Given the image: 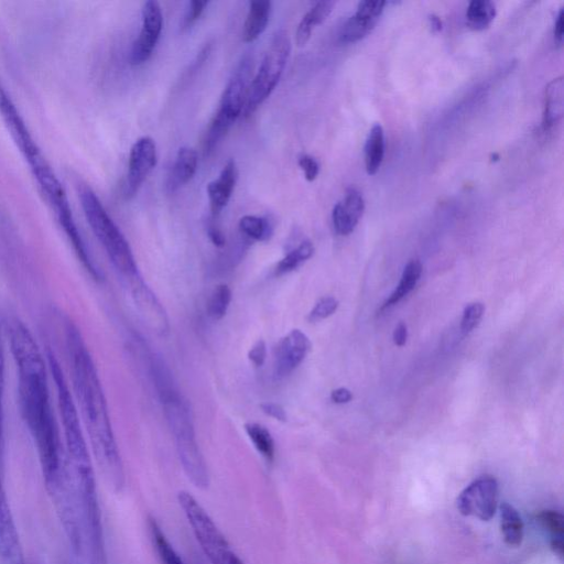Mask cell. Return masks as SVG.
<instances>
[{
  "label": "cell",
  "instance_id": "cell-42",
  "mask_svg": "<svg viewBox=\"0 0 564 564\" xmlns=\"http://www.w3.org/2000/svg\"><path fill=\"white\" fill-rule=\"evenodd\" d=\"M563 18H564V12H563V9H561L556 17V21L554 24V37L558 44H562V42H563Z\"/></svg>",
  "mask_w": 564,
  "mask_h": 564
},
{
  "label": "cell",
  "instance_id": "cell-38",
  "mask_svg": "<svg viewBox=\"0 0 564 564\" xmlns=\"http://www.w3.org/2000/svg\"><path fill=\"white\" fill-rule=\"evenodd\" d=\"M260 409L265 415H268L276 421L286 422V420H288V415H286L284 408L279 403L269 402V401L262 402L260 404Z\"/></svg>",
  "mask_w": 564,
  "mask_h": 564
},
{
  "label": "cell",
  "instance_id": "cell-37",
  "mask_svg": "<svg viewBox=\"0 0 564 564\" xmlns=\"http://www.w3.org/2000/svg\"><path fill=\"white\" fill-rule=\"evenodd\" d=\"M248 358L256 367H261L267 358V345L259 339L248 351Z\"/></svg>",
  "mask_w": 564,
  "mask_h": 564
},
{
  "label": "cell",
  "instance_id": "cell-8",
  "mask_svg": "<svg viewBox=\"0 0 564 564\" xmlns=\"http://www.w3.org/2000/svg\"><path fill=\"white\" fill-rule=\"evenodd\" d=\"M290 53L291 40L288 32L284 30L275 32L257 74L252 77L242 111L243 117L252 115L274 90L282 76Z\"/></svg>",
  "mask_w": 564,
  "mask_h": 564
},
{
  "label": "cell",
  "instance_id": "cell-44",
  "mask_svg": "<svg viewBox=\"0 0 564 564\" xmlns=\"http://www.w3.org/2000/svg\"><path fill=\"white\" fill-rule=\"evenodd\" d=\"M429 21L434 31L438 32L442 30V21L437 15L431 14Z\"/></svg>",
  "mask_w": 564,
  "mask_h": 564
},
{
  "label": "cell",
  "instance_id": "cell-21",
  "mask_svg": "<svg viewBox=\"0 0 564 564\" xmlns=\"http://www.w3.org/2000/svg\"><path fill=\"white\" fill-rule=\"evenodd\" d=\"M334 6V1H318L304 14L295 33L297 46H304L308 42L313 29L327 19Z\"/></svg>",
  "mask_w": 564,
  "mask_h": 564
},
{
  "label": "cell",
  "instance_id": "cell-35",
  "mask_svg": "<svg viewBox=\"0 0 564 564\" xmlns=\"http://www.w3.org/2000/svg\"><path fill=\"white\" fill-rule=\"evenodd\" d=\"M4 351L0 332V444L3 435Z\"/></svg>",
  "mask_w": 564,
  "mask_h": 564
},
{
  "label": "cell",
  "instance_id": "cell-1",
  "mask_svg": "<svg viewBox=\"0 0 564 564\" xmlns=\"http://www.w3.org/2000/svg\"><path fill=\"white\" fill-rule=\"evenodd\" d=\"M8 337L18 369L21 413L37 449L46 490L53 495L65 477L66 463L51 404L48 365L32 333L18 318L10 322Z\"/></svg>",
  "mask_w": 564,
  "mask_h": 564
},
{
  "label": "cell",
  "instance_id": "cell-5",
  "mask_svg": "<svg viewBox=\"0 0 564 564\" xmlns=\"http://www.w3.org/2000/svg\"><path fill=\"white\" fill-rule=\"evenodd\" d=\"M78 198L93 234L123 283L127 284L141 276L128 240L96 193L88 185L78 184Z\"/></svg>",
  "mask_w": 564,
  "mask_h": 564
},
{
  "label": "cell",
  "instance_id": "cell-9",
  "mask_svg": "<svg viewBox=\"0 0 564 564\" xmlns=\"http://www.w3.org/2000/svg\"><path fill=\"white\" fill-rule=\"evenodd\" d=\"M498 482L491 476H481L469 484L457 498V508L464 516L490 520L497 509Z\"/></svg>",
  "mask_w": 564,
  "mask_h": 564
},
{
  "label": "cell",
  "instance_id": "cell-39",
  "mask_svg": "<svg viewBox=\"0 0 564 564\" xmlns=\"http://www.w3.org/2000/svg\"><path fill=\"white\" fill-rule=\"evenodd\" d=\"M207 235L210 239V241L218 248H221L225 246L226 238L223 234V231L216 226L214 221H210L207 225Z\"/></svg>",
  "mask_w": 564,
  "mask_h": 564
},
{
  "label": "cell",
  "instance_id": "cell-18",
  "mask_svg": "<svg viewBox=\"0 0 564 564\" xmlns=\"http://www.w3.org/2000/svg\"><path fill=\"white\" fill-rule=\"evenodd\" d=\"M198 156L194 149L182 147L175 158L166 187L169 192H175L181 186L189 182L196 173Z\"/></svg>",
  "mask_w": 564,
  "mask_h": 564
},
{
  "label": "cell",
  "instance_id": "cell-28",
  "mask_svg": "<svg viewBox=\"0 0 564 564\" xmlns=\"http://www.w3.org/2000/svg\"><path fill=\"white\" fill-rule=\"evenodd\" d=\"M314 253V246L310 240L302 241L297 247L289 251L276 264L275 274L283 275L297 269Z\"/></svg>",
  "mask_w": 564,
  "mask_h": 564
},
{
  "label": "cell",
  "instance_id": "cell-12",
  "mask_svg": "<svg viewBox=\"0 0 564 564\" xmlns=\"http://www.w3.org/2000/svg\"><path fill=\"white\" fill-rule=\"evenodd\" d=\"M156 145L152 138L142 137L131 147L128 161V172L124 184V195L132 198L144 180L156 165Z\"/></svg>",
  "mask_w": 564,
  "mask_h": 564
},
{
  "label": "cell",
  "instance_id": "cell-2",
  "mask_svg": "<svg viewBox=\"0 0 564 564\" xmlns=\"http://www.w3.org/2000/svg\"><path fill=\"white\" fill-rule=\"evenodd\" d=\"M65 333L73 395L79 406L91 452L107 484L120 492L126 484L124 469L98 371L80 330L69 319Z\"/></svg>",
  "mask_w": 564,
  "mask_h": 564
},
{
  "label": "cell",
  "instance_id": "cell-7",
  "mask_svg": "<svg viewBox=\"0 0 564 564\" xmlns=\"http://www.w3.org/2000/svg\"><path fill=\"white\" fill-rule=\"evenodd\" d=\"M177 500L191 530L210 564H245L204 507L182 490Z\"/></svg>",
  "mask_w": 564,
  "mask_h": 564
},
{
  "label": "cell",
  "instance_id": "cell-13",
  "mask_svg": "<svg viewBox=\"0 0 564 564\" xmlns=\"http://www.w3.org/2000/svg\"><path fill=\"white\" fill-rule=\"evenodd\" d=\"M310 338L301 329H292L278 344L273 362V376L281 380L290 376L311 350Z\"/></svg>",
  "mask_w": 564,
  "mask_h": 564
},
{
  "label": "cell",
  "instance_id": "cell-34",
  "mask_svg": "<svg viewBox=\"0 0 564 564\" xmlns=\"http://www.w3.org/2000/svg\"><path fill=\"white\" fill-rule=\"evenodd\" d=\"M297 163L301 170L303 171L306 181L313 182L317 177L319 172V165L313 156L308 154H302L299 158Z\"/></svg>",
  "mask_w": 564,
  "mask_h": 564
},
{
  "label": "cell",
  "instance_id": "cell-25",
  "mask_svg": "<svg viewBox=\"0 0 564 564\" xmlns=\"http://www.w3.org/2000/svg\"><path fill=\"white\" fill-rule=\"evenodd\" d=\"M245 431L258 453L267 462H273L275 456V444L269 430L262 424L249 422L245 424Z\"/></svg>",
  "mask_w": 564,
  "mask_h": 564
},
{
  "label": "cell",
  "instance_id": "cell-31",
  "mask_svg": "<svg viewBox=\"0 0 564 564\" xmlns=\"http://www.w3.org/2000/svg\"><path fill=\"white\" fill-rule=\"evenodd\" d=\"M539 523L553 536H562L564 532V518L554 510H543L538 516Z\"/></svg>",
  "mask_w": 564,
  "mask_h": 564
},
{
  "label": "cell",
  "instance_id": "cell-15",
  "mask_svg": "<svg viewBox=\"0 0 564 564\" xmlns=\"http://www.w3.org/2000/svg\"><path fill=\"white\" fill-rule=\"evenodd\" d=\"M384 1H360L357 11L341 26L338 39L341 43H355L368 35L381 15Z\"/></svg>",
  "mask_w": 564,
  "mask_h": 564
},
{
  "label": "cell",
  "instance_id": "cell-14",
  "mask_svg": "<svg viewBox=\"0 0 564 564\" xmlns=\"http://www.w3.org/2000/svg\"><path fill=\"white\" fill-rule=\"evenodd\" d=\"M0 562L1 564H25L14 518L6 491L0 482Z\"/></svg>",
  "mask_w": 564,
  "mask_h": 564
},
{
  "label": "cell",
  "instance_id": "cell-24",
  "mask_svg": "<svg viewBox=\"0 0 564 564\" xmlns=\"http://www.w3.org/2000/svg\"><path fill=\"white\" fill-rule=\"evenodd\" d=\"M148 527L153 546L162 564H186L173 547L155 519L150 517Z\"/></svg>",
  "mask_w": 564,
  "mask_h": 564
},
{
  "label": "cell",
  "instance_id": "cell-41",
  "mask_svg": "<svg viewBox=\"0 0 564 564\" xmlns=\"http://www.w3.org/2000/svg\"><path fill=\"white\" fill-rule=\"evenodd\" d=\"M408 338L406 325L399 323L393 332V341L397 346H403Z\"/></svg>",
  "mask_w": 564,
  "mask_h": 564
},
{
  "label": "cell",
  "instance_id": "cell-36",
  "mask_svg": "<svg viewBox=\"0 0 564 564\" xmlns=\"http://www.w3.org/2000/svg\"><path fill=\"white\" fill-rule=\"evenodd\" d=\"M207 4V1H191L184 18V26L189 28L192 24H194L199 19Z\"/></svg>",
  "mask_w": 564,
  "mask_h": 564
},
{
  "label": "cell",
  "instance_id": "cell-4",
  "mask_svg": "<svg viewBox=\"0 0 564 564\" xmlns=\"http://www.w3.org/2000/svg\"><path fill=\"white\" fill-rule=\"evenodd\" d=\"M176 453L188 480L199 489L209 485V474L196 440L191 404L178 387L159 394Z\"/></svg>",
  "mask_w": 564,
  "mask_h": 564
},
{
  "label": "cell",
  "instance_id": "cell-3",
  "mask_svg": "<svg viewBox=\"0 0 564 564\" xmlns=\"http://www.w3.org/2000/svg\"><path fill=\"white\" fill-rule=\"evenodd\" d=\"M0 117L25 160L41 193L55 213L68 209L66 192L0 80Z\"/></svg>",
  "mask_w": 564,
  "mask_h": 564
},
{
  "label": "cell",
  "instance_id": "cell-6",
  "mask_svg": "<svg viewBox=\"0 0 564 564\" xmlns=\"http://www.w3.org/2000/svg\"><path fill=\"white\" fill-rule=\"evenodd\" d=\"M252 70L251 56H243L229 78L221 95L219 108L207 129L204 139L205 155L214 151L232 123L242 115L252 80Z\"/></svg>",
  "mask_w": 564,
  "mask_h": 564
},
{
  "label": "cell",
  "instance_id": "cell-10",
  "mask_svg": "<svg viewBox=\"0 0 564 564\" xmlns=\"http://www.w3.org/2000/svg\"><path fill=\"white\" fill-rule=\"evenodd\" d=\"M143 324L159 336H165L170 330L166 312L147 285L142 276L124 284Z\"/></svg>",
  "mask_w": 564,
  "mask_h": 564
},
{
  "label": "cell",
  "instance_id": "cell-30",
  "mask_svg": "<svg viewBox=\"0 0 564 564\" xmlns=\"http://www.w3.org/2000/svg\"><path fill=\"white\" fill-rule=\"evenodd\" d=\"M231 299L232 293L227 284L221 283L215 286L207 301L206 311L208 316L214 321L221 319L229 308Z\"/></svg>",
  "mask_w": 564,
  "mask_h": 564
},
{
  "label": "cell",
  "instance_id": "cell-32",
  "mask_svg": "<svg viewBox=\"0 0 564 564\" xmlns=\"http://www.w3.org/2000/svg\"><path fill=\"white\" fill-rule=\"evenodd\" d=\"M484 310V305L479 302L470 303L465 307L460 322V330L464 335L470 333L478 325Z\"/></svg>",
  "mask_w": 564,
  "mask_h": 564
},
{
  "label": "cell",
  "instance_id": "cell-22",
  "mask_svg": "<svg viewBox=\"0 0 564 564\" xmlns=\"http://www.w3.org/2000/svg\"><path fill=\"white\" fill-rule=\"evenodd\" d=\"M384 155V133L379 123L373 124L365 144V165L369 175L379 170Z\"/></svg>",
  "mask_w": 564,
  "mask_h": 564
},
{
  "label": "cell",
  "instance_id": "cell-16",
  "mask_svg": "<svg viewBox=\"0 0 564 564\" xmlns=\"http://www.w3.org/2000/svg\"><path fill=\"white\" fill-rule=\"evenodd\" d=\"M365 209L362 195L356 188H349L332 213L333 226L340 236H347L357 226Z\"/></svg>",
  "mask_w": 564,
  "mask_h": 564
},
{
  "label": "cell",
  "instance_id": "cell-33",
  "mask_svg": "<svg viewBox=\"0 0 564 564\" xmlns=\"http://www.w3.org/2000/svg\"><path fill=\"white\" fill-rule=\"evenodd\" d=\"M338 307V301L333 296H324L314 305L307 318L310 322H317L327 318Z\"/></svg>",
  "mask_w": 564,
  "mask_h": 564
},
{
  "label": "cell",
  "instance_id": "cell-23",
  "mask_svg": "<svg viewBox=\"0 0 564 564\" xmlns=\"http://www.w3.org/2000/svg\"><path fill=\"white\" fill-rule=\"evenodd\" d=\"M500 527L505 542L510 546L521 544L523 538V522L518 511L509 503L500 506Z\"/></svg>",
  "mask_w": 564,
  "mask_h": 564
},
{
  "label": "cell",
  "instance_id": "cell-19",
  "mask_svg": "<svg viewBox=\"0 0 564 564\" xmlns=\"http://www.w3.org/2000/svg\"><path fill=\"white\" fill-rule=\"evenodd\" d=\"M271 12V2L267 0H253L249 2L247 18L243 24V42H252L265 30Z\"/></svg>",
  "mask_w": 564,
  "mask_h": 564
},
{
  "label": "cell",
  "instance_id": "cell-43",
  "mask_svg": "<svg viewBox=\"0 0 564 564\" xmlns=\"http://www.w3.org/2000/svg\"><path fill=\"white\" fill-rule=\"evenodd\" d=\"M551 547L558 556H563L564 547L562 536H552Z\"/></svg>",
  "mask_w": 564,
  "mask_h": 564
},
{
  "label": "cell",
  "instance_id": "cell-17",
  "mask_svg": "<svg viewBox=\"0 0 564 564\" xmlns=\"http://www.w3.org/2000/svg\"><path fill=\"white\" fill-rule=\"evenodd\" d=\"M238 177L235 160L230 159L224 165L219 176L209 182L206 191L209 199L210 213L215 219L228 204Z\"/></svg>",
  "mask_w": 564,
  "mask_h": 564
},
{
  "label": "cell",
  "instance_id": "cell-26",
  "mask_svg": "<svg viewBox=\"0 0 564 564\" xmlns=\"http://www.w3.org/2000/svg\"><path fill=\"white\" fill-rule=\"evenodd\" d=\"M422 273V264L419 260H411L404 268L401 280L390 295V297L382 305V308H387L391 305L400 302L405 295H408L416 285Z\"/></svg>",
  "mask_w": 564,
  "mask_h": 564
},
{
  "label": "cell",
  "instance_id": "cell-29",
  "mask_svg": "<svg viewBox=\"0 0 564 564\" xmlns=\"http://www.w3.org/2000/svg\"><path fill=\"white\" fill-rule=\"evenodd\" d=\"M240 232L251 241H265L272 235L270 221L263 217L245 215L239 220Z\"/></svg>",
  "mask_w": 564,
  "mask_h": 564
},
{
  "label": "cell",
  "instance_id": "cell-27",
  "mask_svg": "<svg viewBox=\"0 0 564 564\" xmlns=\"http://www.w3.org/2000/svg\"><path fill=\"white\" fill-rule=\"evenodd\" d=\"M496 17V7L488 0H474L469 2L466 11L467 25L473 30H484L489 26Z\"/></svg>",
  "mask_w": 564,
  "mask_h": 564
},
{
  "label": "cell",
  "instance_id": "cell-40",
  "mask_svg": "<svg viewBox=\"0 0 564 564\" xmlns=\"http://www.w3.org/2000/svg\"><path fill=\"white\" fill-rule=\"evenodd\" d=\"M352 394L351 392L346 388H338L332 391L330 399L333 402L341 404L347 403L351 400Z\"/></svg>",
  "mask_w": 564,
  "mask_h": 564
},
{
  "label": "cell",
  "instance_id": "cell-11",
  "mask_svg": "<svg viewBox=\"0 0 564 564\" xmlns=\"http://www.w3.org/2000/svg\"><path fill=\"white\" fill-rule=\"evenodd\" d=\"M163 25V15L160 3L150 0L142 7V28L139 36L131 46L129 61L132 65L147 62L155 48Z\"/></svg>",
  "mask_w": 564,
  "mask_h": 564
},
{
  "label": "cell",
  "instance_id": "cell-20",
  "mask_svg": "<svg viewBox=\"0 0 564 564\" xmlns=\"http://www.w3.org/2000/svg\"><path fill=\"white\" fill-rule=\"evenodd\" d=\"M564 111L563 78H554L545 88L543 128L550 129L562 118Z\"/></svg>",
  "mask_w": 564,
  "mask_h": 564
}]
</instances>
